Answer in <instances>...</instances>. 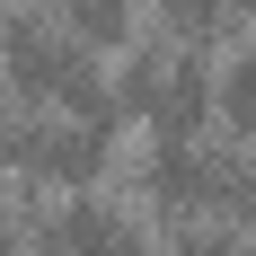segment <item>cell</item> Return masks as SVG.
I'll use <instances>...</instances> for the list:
<instances>
[{
    "label": "cell",
    "mask_w": 256,
    "mask_h": 256,
    "mask_svg": "<svg viewBox=\"0 0 256 256\" xmlns=\"http://www.w3.org/2000/svg\"><path fill=\"white\" fill-rule=\"evenodd\" d=\"M115 106L124 124H150V132H204L212 124V53L186 44V36H142L115 71Z\"/></svg>",
    "instance_id": "1"
},
{
    "label": "cell",
    "mask_w": 256,
    "mask_h": 256,
    "mask_svg": "<svg viewBox=\"0 0 256 256\" xmlns=\"http://www.w3.org/2000/svg\"><path fill=\"white\" fill-rule=\"evenodd\" d=\"M0 168H9V177L53 186V194H71V186H98V168H106V132L80 124V115H62V106H26V98H9V106H0Z\"/></svg>",
    "instance_id": "2"
},
{
    "label": "cell",
    "mask_w": 256,
    "mask_h": 256,
    "mask_svg": "<svg viewBox=\"0 0 256 256\" xmlns=\"http://www.w3.org/2000/svg\"><path fill=\"white\" fill-rule=\"evenodd\" d=\"M238 177V142H212V132H150L142 150V194L168 212H221Z\"/></svg>",
    "instance_id": "3"
},
{
    "label": "cell",
    "mask_w": 256,
    "mask_h": 256,
    "mask_svg": "<svg viewBox=\"0 0 256 256\" xmlns=\"http://www.w3.org/2000/svg\"><path fill=\"white\" fill-rule=\"evenodd\" d=\"M80 53H88V44L62 26V9H53V0H36V9H0V80H9L26 106H44L53 80L71 71Z\"/></svg>",
    "instance_id": "4"
},
{
    "label": "cell",
    "mask_w": 256,
    "mask_h": 256,
    "mask_svg": "<svg viewBox=\"0 0 256 256\" xmlns=\"http://www.w3.org/2000/svg\"><path fill=\"white\" fill-rule=\"evenodd\" d=\"M212 115L230 124V142H256V44L212 62Z\"/></svg>",
    "instance_id": "5"
},
{
    "label": "cell",
    "mask_w": 256,
    "mask_h": 256,
    "mask_svg": "<svg viewBox=\"0 0 256 256\" xmlns=\"http://www.w3.org/2000/svg\"><path fill=\"white\" fill-rule=\"evenodd\" d=\"M62 9V26H71L80 44H132V0H53Z\"/></svg>",
    "instance_id": "6"
},
{
    "label": "cell",
    "mask_w": 256,
    "mask_h": 256,
    "mask_svg": "<svg viewBox=\"0 0 256 256\" xmlns=\"http://www.w3.org/2000/svg\"><path fill=\"white\" fill-rule=\"evenodd\" d=\"M159 26H168V36H186V44H204V53H212V44H221V36H230L238 18L221 9V0H159Z\"/></svg>",
    "instance_id": "7"
},
{
    "label": "cell",
    "mask_w": 256,
    "mask_h": 256,
    "mask_svg": "<svg viewBox=\"0 0 256 256\" xmlns=\"http://www.w3.org/2000/svg\"><path fill=\"white\" fill-rule=\"evenodd\" d=\"M221 212L256 238V142H238V177H230V204H221Z\"/></svg>",
    "instance_id": "8"
},
{
    "label": "cell",
    "mask_w": 256,
    "mask_h": 256,
    "mask_svg": "<svg viewBox=\"0 0 256 256\" xmlns=\"http://www.w3.org/2000/svg\"><path fill=\"white\" fill-rule=\"evenodd\" d=\"M221 9H230V18H238V26H256V0H221Z\"/></svg>",
    "instance_id": "9"
}]
</instances>
